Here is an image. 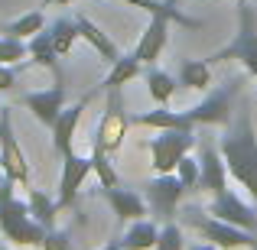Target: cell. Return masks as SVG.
Listing matches in <instances>:
<instances>
[{
    "label": "cell",
    "instance_id": "ffe728a7",
    "mask_svg": "<svg viewBox=\"0 0 257 250\" xmlns=\"http://www.w3.org/2000/svg\"><path fill=\"white\" fill-rule=\"evenodd\" d=\"M30 56H33V65H43V69H49L52 75H56V82H62V72H59V52L56 46H52V36L49 30H39L36 36L30 39Z\"/></svg>",
    "mask_w": 257,
    "mask_h": 250
},
{
    "label": "cell",
    "instance_id": "7a4b0ae2",
    "mask_svg": "<svg viewBox=\"0 0 257 250\" xmlns=\"http://www.w3.org/2000/svg\"><path fill=\"white\" fill-rule=\"evenodd\" d=\"M218 150H221L228 172L234 175V182L251 195L257 205V130H254V117H251V104L247 101L238 104L234 120L218 137Z\"/></svg>",
    "mask_w": 257,
    "mask_h": 250
},
{
    "label": "cell",
    "instance_id": "5bb4252c",
    "mask_svg": "<svg viewBox=\"0 0 257 250\" xmlns=\"http://www.w3.org/2000/svg\"><path fill=\"white\" fill-rule=\"evenodd\" d=\"M98 195L111 205V211L117 214V221L124 224V221H140L150 214V205H147V198L140 192H134V188H120V185H98Z\"/></svg>",
    "mask_w": 257,
    "mask_h": 250
},
{
    "label": "cell",
    "instance_id": "cb8c5ba5",
    "mask_svg": "<svg viewBox=\"0 0 257 250\" xmlns=\"http://www.w3.org/2000/svg\"><path fill=\"white\" fill-rule=\"evenodd\" d=\"M49 36H52V46H56L59 59H62V56H72L75 43L82 39V36H78V23H75V20H69V17H59L56 23L49 26Z\"/></svg>",
    "mask_w": 257,
    "mask_h": 250
},
{
    "label": "cell",
    "instance_id": "ba28073f",
    "mask_svg": "<svg viewBox=\"0 0 257 250\" xmlns=\"http://www.w3.org/2000/svg\"><path fill=\"white\" fill-rule=\"evenodd\" d=\"M186 192H189V188L179 182L176 172H157V179L147 182V195H144V198H147V205H150V211L166 224V221L176 218L179 201H182Z\"/></svg>",
    "mask_w": 257,
    "mask_h": 250
},
{
    "label": "cell",
    "instance_id": "d590c367",
    "mask_svg": "<svg viewBox=\"0 0 257 250\" xmlns=\"http://www.w3.org/2000/svg\"><path fill=\"white\" fill-rule=\"evenodd\" d=\"M0 250H7V247H4V244H0Z\"/></svg>",
    "mask_w": 257,
    "mask_h": 250
},
{
    "label": "cell",
    "instance_id": "83f0119b",
    "mask_svg": "<svg viewBox=\"0 0 257 250\" xmlns=\"http://www.w3.org/2000/svg\"><path fill=\"white\" fill-rule=\"evenodd\" d=\"M23 56H30V49L23 46V39L0 36V62H4V65H20Z\"/></svg>",
    "mask_w": 257,
    "mask_h": 250
},
{
    "label": "cell",
    "instance_id": "836d02e7",
    "mask_svg": "<svg viewBox=\"0 0 257 250\" xmlns=\"http://www.w3.org/2000/svg\"><path fill=\"white\" fill-rule=\"evenodd\" d=\"M192 250H218V247H215V244H208V240H205V244H199V247H192Z\"/></svg>",
    "mask_w": 257,
    "mask_h": 250
},
{
    "label": "cell",
    "instance_id": "2e32d148",
    "mask_svg": "<svg viewBox=\"0 0 257 250\" xmlns=\"http://www.w3.org/2000/svg\"><path fill=\"white\" fill-rule=\"evenodd\" d=\"M88 101H91V94L78 98L72 107H62V114L56 117V124L49 127L52 130V146H56L59 156L72 153V140H75V130H78V124H82V111L88 107Z\"/></svg>",
    "mask_w": 257,
    "mask_h": 250
},
{
    "label": "cell",
    "instance_id": "6da1fadb",
    "mask_svg": "<svg viewBox=\"0 0 257 250\" xmlns=\"http://www.w3.org/2000/svg\"><path fill=\"white\" fill-rule=\"evenodd\" d=\"M241 91H244V75H234V78H228L225 85L215 88L205 101L186 107V111L157 107V111L134 114L131 124L153 127V130H170V127H179V130H195V127H228L234 120V111H238Z\"/></svg>",
    "mask_w": 257,
    "mask_h": 250
},
{
    "label": "cell",
    "instance_id": "484cf974",
    "mask_svg": "<svg viewBox=\"0 0 257 250\" xmlns=\"http://www.w3.org/2000/svg\"><path fill=\"white\" fill-rule=\"evenodd\" d=\"M91 172L98 175V185H104V188L120 185L117 172H114V166H111V153H104L101 146H91Z\"/></svg>",
    "mask_w": 257,
    "mask_h": 250
},
{
    "label": "cell",
    "instance_id": "30bf717a",
    "mask_svg": "<svg viewBox=\"0 0 257 250\" xmlns=\"http://www.w3.org/2000/svg\"><path fill=\"white\" fill-rule=\"evenodd\" d=\"M88 175H91V156H78L75 150L65 153L62 156V175H59V198H56L59 211L75 205V198H78Z\"/></svg>",
    "mask_w": 257,
    "mask_h": 250
},
{
    "label": "cell",
    "instance_id": "8fae6325",
    "mask_svg": "<svg viewBox=\"0 0 257 250\" xmlns=\"http://www.w3.org/2000/svg\"><path fill=\"white\" fill-rule=\"evenodd\" d=\"M208 214H215V218L228 221V224L241 227V231H251L257 234V205H247V201H241L234 192H221V195H212V205H208Z\"/></svg>",
    "mask_w": 257,
    "mask_h": 250
},
{
    "label": "cell",
    "instance_id": "3957f363",
    "mask_svg": "<svg viewBox=\"0 0 257 250\" xmlns=\"http://www.w3.org/2000/svg\"><path fill=\"white\" fill-rule=\"evenodd\" d=\"M13 185H17V182L7 172H0V231H4V237L10 240V244L43 247L46 227L30 214V205L13 195Z\"/></svg>",
    "mask_w": 257,
    "mask_h": 250
},
{
    "label": "cell",
    "instance_id": "1f68e13d",
    "mask_svg": "<svg viewBox=\"0 0 257 250\" xmlns=\"http://www.w3.org/2000/svg\"><path fill=\"white\" fill-rule=\"evenodd\" d=\"M69 7V4H75V0H43V7Z\"/></svg>",
    "mask_w": 257,
    "mask_h": 250
},
{
    "label": "cell",
    "instance_id": "9c48e42d",
    "mask_svg": "<svg viewBox=\"0 0 257 250\" xmlns=\"http://www.w3.org/2000/svg\"><path fill=\"white\" fill-rule=\"evenodd\" d=\"M0 172H7L17 185H30V163L13 137V114L10 107L0 111Z\"/></svg>",
    "mask_w": 257,
    "mask_h": 250
},
{
    "label": "cell",
    "instance_id": "8992f818",
    "mask_svg": "<svg viewBox=\"0 0 257 250\" xmlns=\"http://www.w3.org/2000/svg\"><path fill=\"white\" fill-rule=\"evenodd\" d=\"M104 114H101L98 127H94V146H101L104 153H117L124 146V137L131 130V114L124 107V88H114V91H104Z\"/></svg>",
    "mask_w": 257,
    "mask_h": 250
},
{
    "label": "cell",
    "instance_id": "d6986e66",
    "mask_svg": "<svg viewBox=\"0 0 257 250\" xmlns=\"http://www.w3.org/2000/svg\"><path fill=\"white\" fill-rule=\"evenodd\" d=\"M157 240H160V224L150 218H140V221H131V227L120 237V247L124 250H153Z\"/></svg>",
    "mask_w": 257,
    "mask_h": 250
},
{
    "label": "cell",
    "instance_id": "9a60e30c",
    "mask_svg": "<svg viewBox=\"0 0 257 250\" xmlns=\"http://www.w3.org/2000/svg\"><path fill=\"white\" fill-rule=\"evenodd\" d=\"M23 107H30L43 127H52L56 117L62 114V107H65V88H62V82H56L52 88H46V91L23 94Z\"/></svg>",
    "mask_w": 257,
    "mask_h": 250
},
{
    "label": "cell",
    "instance_id": "44dd1931",
    "mask_svg": "<svg viewBox=\"0 0 257 250\" xmlns=\"http://www.w3.org/2000/svg\"><path fill=\"white\" fill-rule=\"evenodd\" d=\"M179 85L189 91H205L212 85V62L208 59H186L179 65Z\"/></svg>",
    "mask_w": 257,
    "mask_h": 250
},
{
    "label": "cell",
    "instance_id": "f1b7e54d",
    "mask_svg": "<svg viewBox=\"0 0 257 250\" xmlns=\"http://www.w3.org/2000/svg\"><path fill=\"white\" fill-rule=\"evenodd\" d=\"M199 172H202V169H199V159H192L189 153L179 159V163H176V175H179V182L189 188V192H192V188H199Z\"/></svg>",
    "mask_w": 257,
    "mask_h": 250
},
{
    "label": "cell",
    "instance_id": "4dcf8cb0",
    "mask_svg": "<svg viewBox=\"0 0 257 250\" xmlns=\"http://www.w3.org/2000/svg\"><path fill=\"white\" fill-rule=\"evenodd\" d=\"M20 69H23V65H20ZM20 69H17V65H4V62H0V91H10V88L17 85Z\"/></svg>",
    "mask_w": 257,
    "mask_h": 250
},
{
    "label": "cell",
    "instance_id": "5b68a950",
    "mask_svg": "<svg viewBox=\"0 0 257 250\" xmlns=\"http://www.w3.org/2000/svg\"><path fill=\"white\" fill-rule=\"evenodd\" d=\"M179 218H182V224H189L192 231H199L202 240L215 244L218 250H241V247L251 250L254 247V234L251 231H241V227L228 224V221L215 218V214L202 211V208H195V205H186L179 211Z\"/></svg>",
    "mask_w": 257,
    "mask_h": 250
},
{
    "label": "cell",
    "instance_id": "603a6c76",
    "mask_svg": "<svg viewBox=\"0 0 257 250\" xmlns=\"http://www.w3.org/2000/svg\"><path fill=\"white\" fill-rule=\"evenodd\" d=\"M26 205H30V214L46 227V231H52V227H56L59 205H56V198H49V195L43 192V188H30V198H26Z\"/></svg>",
    "mask_w": 257,
    "mask_h": 250
},
{
    "label": "cell",
    "instance_id": "277c9868",
    "mask_svg": "<svg viewBox=\"0 0 257 250\" xmlns=\"http://www.w3.org/2000/svg\"><path fill=\"white\" fill-rule=\"evenodd\" d=\"M228 59H238L247 75L257 78V10L251 0H238V33L228 46L212 52L208 62L215 65V62H228Z\"/></svg>",
    "mask_w": 257,
    "mask_h": 250
},
{
    "label": "cell",
    "instance_id": "f546056e",
    "mask_svg": "<svg viewBox=\"0 0 257 250\" xmlns=\"http://www.w3.org/2000/svg\"><path fill=\"white\" fill-rule=\"evenodd\" d=\"M43 250H72V234L69 231H46L43 237Z\"/></svg>",
    "mask_w": 257,
    "mask_h": 250
},
{
    "label": "cell",
    "instance_id": "ac0fdd59",
    "mask_svg": "<svg viewBox=\"0 0 257 250\" xmlns=\"http://www.w3.org/2000/svg\"><path fill=\"white\" fill-rule=\"evenodd\" d=\"M144 72V62H140L134 52H127V56H117L111 62V72L104 75V82L98 85V91H114V88H124L127 82H134V78Z\"/></svg>",
    "mask_w": 257,
    "mask_h": 250
},
{
    "label": "cell",
    "instance_id": "e0dca14e",
    "mask_svg": "<svg viewBox=\"0 0 257 250\" xmlns=\"http://www.w3.org/2000/svg\"><path fill=\"white\" fill-rule=\"evenodd\" d=\"M75 23H78V36H82V39H85V43H88V46H91V49H94V52H98V56H101V59H104V62H107V65H111V62H114V59H117V56H120V49H117V46H114V39H111V36H107V33H104V30H101V26H98V23H91V20H88V17H85V13H78V17H75Z\"/></svg>",
    "mask_w": 257,
    "mask_h": 250
},
{
    "label": "cell",
    "instance_id": "7c38bea8",
    "mask_svg": "<svg viewBox=\"0 0 257 250\" xmlns=\"http://www.w3.org/2000/svg\"><path fill=\"white\" fill-rule=\"evenodd\" d=\"M170 17H163V13H153L150 23L144 26V36H140V43L134 46V56L140 59L144 65H157L160 56H163L166 43H170Z\"/></svg>",
    "mask_w": 257,
    "mask_h": 250
},
{
    "label": "cell",
    "instance_id": "52a82bcc",
    "mask_svg": "<svg viewBox=\"0 0 257 250\" xmlns=\"http://www.w3.org/2000/svg\"><path fill=\"white\" fill-rule=\"evenodd\" d=\"M195 130H179V127H170V130H160L157 137L147 143L150 150V166L157 172H176V163H179L186 153L195 150Z\"/></svg>",
    "mask_w": 257,
    "mask_h": 250
},
{
    "label": "cell",
    "instance_id": "8d00e7d4",
    "mask_svg": "<svg viewBox=\"0 0 257 250\" xmlns=\"http://www.w3.org/2000/svg\"><path fill=\"white\" fill-rule=\"evenodd\" d=\"M254 250H257V240H254Z\"/></svg>",
    "mask_w": 257,
    "mask_h": 250
},
{
    "label": "cell",
    "instance_id": "d4e9b609",
    "mask_svg": "<svg viewBox=\"0 0 257 250\" xmlns=\"http://www.w3.org/2000/svg\"><path fill=\"white\" fill-rule=\"evenodd\" d=\"M39 30H46V17H43V10H33V13H26V17L13 20V23H7L0 33L10 36V39H33Z\"/></svg>",
    "mask_w": 257,
    "mask_h": 250
},
{
    "label": "cell",
    "instance_id": "4fadbf2b",
    "mask_svg": "<svg viewBox=\"0 0 257 250\" xmlns=\"http://www.w3.org/2000/svg\"><path fill=\"white\" fill-rule=\"evenodd\" d=\"M199 188L208 195H221L228 188V166L225 159H221V150L218 143H212V140H205L202 143V156H199Z\"/></svg>",
    "mask_w": 257,
    "mask_h": 250
},
{
    "label": "cell",
    "instance_id": "d6a6232c",
    "mask_svg": "<svg viewBox=\"0 0 257 250\" xmlns=\"http://www.w3.org/2000/svg\"><path fill=\"white\" fill-rule=\"evenodd\" d=\"M101 250H124V247H120V240H111V244H104Z\"/></svg>",
    "mask_w": 257,
    "mask_h": 250
},
{
    "label": "cell",
    "instance_id": "7402d4cb",
    "mask_svg": "<svg viewBox=\"0 0 257 250\" xmlns=\"http://www.w3.org/2000/svg\"><path fill=\"white\" fill-rule=\"evenodd\" d=\"M144 82H147V91H150V98L157 101L160 107H166V104H170V98L176 94V78L170 75V72L157 69V65H147Z\"/></svg>",
    "mask_w": 257,
    "mask_h": 250
},
{
    "label": "cell",
    "instance_id": "4316f807",
    "mask_svg": "<svg viewBox=\"0 0 257 250\" xmlns=\"http://www.w3.org/2000/svg\"><path fill=\"white\" fill-rule=\"evenodd\" d=\"M153 250H186V237H182V227L176 221H166L160 227V240Z\"/></svg>",
    "mask_w": 257,
    "mask_h": 250
},
{
    "label": "cell",
    "instance_id": "e575fe53",
    "mask_svg": "<svg viewBox=\"0 0 257 250\" xmlns=\"http://www.w3.org/2000/svg\"><path fill=\"white\" fill-rule=\"evenodd\" d=\"M166 4H173V7H176V0H166Z\"/></svg>",
    "mask_w": 257,
    "mask_h": 250
}]
</instances>
